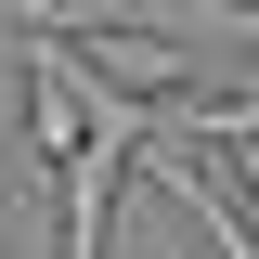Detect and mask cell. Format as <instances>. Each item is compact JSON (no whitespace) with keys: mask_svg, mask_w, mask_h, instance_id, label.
Wrapping results in <instances>:
<instances>
[{"mask_svg":"<svg viewBox=\"0 0 259 259\" xmlns=\"http://www.w3.org/2000/svg\"><path fill=\"white\" fill-rule=\"evenodd\" d=\"M78 52H91V78H117V91H143V104H168V91L194 78L182 39H156V26H91Z\"/></svg>","mask_w":259,"mask_h":259,"instance_id":"cell-2","label":"cell"},{"mask_svg":"<svg viewBox=\"0 0 259 259\" xmlns=\"http://www.w3.org/2000/svg\"><path fill=\"white\" fill-rule=\"evenodd\" d=\"M143 182L182 194V221H194V246H207V259H259V221L207 182V168H194V143H156V156H143Z\"/></svg>","mask_w":259,"mask_h":259,"instance_id":"cell-1","label":"cell"}]
</instances>
